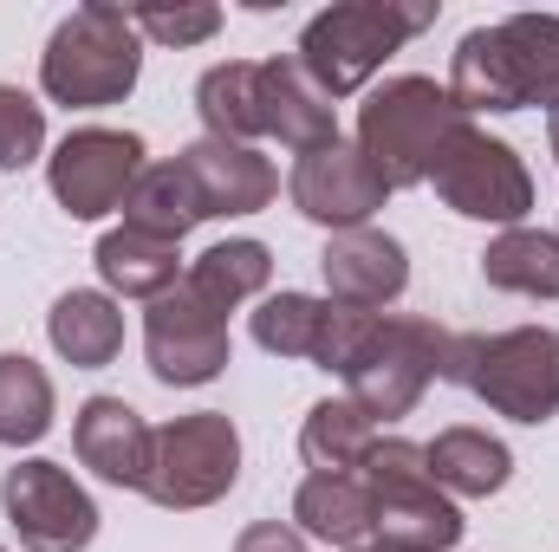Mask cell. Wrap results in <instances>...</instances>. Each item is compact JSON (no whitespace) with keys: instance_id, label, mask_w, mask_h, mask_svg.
Masks as SVG:
<instances>
[{"instance_id":"cell-1","label":"cell","mask_w":559,"mask_h":552,"mask_svg":"<svg viewBox=\"0 0 559 552\" xmlns=\"http://www.w3.org/2000/svg\"><path fill=\"white\" fill-rule=\"evenodd\" d=\"M449 98L462 118H508L534 105L559 118V13H508L462 33L449 59Z\"/></svg>"},{"instance_id":"cell-2","label":"cell","mask_w":559,"mask_h":552,"mask_svg":"<svg viewBox=\"0 0 559 552\" xmlns=\"http://www.w3.org/2000/svg\"><path fill=\"white\" fill-rule=\"evenodd\" d=\"M138 72H143V33L111 0H92L72 20H59V33L39 52V85L66 111H105V105L131 98Z\"/></svg>"},{"instance_id":"cell-3","label":"cell","mask_w":559,"mask_h":552,"mask_svg":"<svg viewBox=\"0 0 559 552\" xmlns=\"http://www.w3.org/2000/svg\"><path fill=\"white\" fill-rule=\"evenodd\" d=\"M423 26H436V0H345V7H325L306 20L299 33V72L325 92V98H352L371 85V72L404 46L417 39Z\"/></svg>"},{"instance_id":"cell-4","label":"cell","mask_w":559,"mask_h":552,"mask_svg":"<svg viewBox=\"0 0 559 552\" xmlns=\"http://www.w3.org/2000/svg\"><path fill=\"white\" fill-rule=\"evenodd\" d=\"M462 124L468 118L455 111L449 85H436V79H391L358 111V149L384 176V189H417V182L436 176V163L449 156V143H455Z\"/></svg>"},{"instance_id":"cell-5","label":"cell","mask_w":559,"mask_h":552,"mask_svg":"<svg viewBox=\"0 0 559 552\" xmlns=\"http://www.w3.org/2000/svg\"><path fill=\"white\" fill-rule=\"evenodd\" d=\"M449 384L475 391L508 422H547V416H559V332L514 325V332H488V338H455Z\"/></svg>"},{"instance_id":"cell-6","label":"cell","mask_w":559,"mask_h":552,"mask_svg":"<svg viewBox=\"0 0 559 552\" xmlns=\"http://www.w3.org/2000/svg\"><path fill=\"white\" fill-rule=\"evenodd\" d=\"M365 488H371V540L384 552H449L462 547V514L436 488L423 442L411 435H378L365 455Z\"/></svg>"},{"instance_id":"cell-7","label":"cell","mask_w":559,"mask_h":552,"mask_svg":"<svg viewBox=\"0 0 559 552\" xmlns=\"http://www.w3.org/2000/svg\"><path fill=\"white\" fill-rule=\"evenodd\" d=\"M449 332L429 325V319H384L371 325L365 351L345 364V391L352 404L371 416V422H397L423 404V391L436 377H449Z\"/></svg>"},{"instance_id":"cell-8","label":"cell","mask_w":559,"mask_h":552,"mask_svg":"<svg viewBox=\"0 0 559 552\" xmlns=\"http://www.w3.org/2000/svg\"><path fill=\"white\" fill-rule=\"evenodd\" d=\"M241 481V435L222 410H195L176 416L156 429L150 442V475H143V494L169 514H189V507H215L228 488Z\"/></svg>"},{"instance_id":"cell-9","label":"cell","mask_w":559,"mask_h":552,"mask_svg":"<svg viewBox=\"0 0 559 552\" xmlns=\"http://www.w3.org/2000/svg\"><path fill=\"white\" fill-rule=\"evenodd\" d=\"M429 182H436V195H442L455 215H468V221L521 228L527 208H534V176H527V163L514 156V143L488 137V131H475V124L455 131L449 156L436 163Z\"/></svg>"},{"instance_id":"cell-10","label":"cell","mask_w":559,"mask_h":552,"mask_svg":"<svg viewBox=\"0 0 559 552\" xmlns=\"http://www.w3.org/2000/svg\"><path fill=\"white\" fill-rule=\"evenodd\" d=\"M0 507L26 552H85L98 533L92 494L59 461H13L0 475Z\"/></svg>"},{"instance_id":"cell-11","label":"cell","mask_w":559,"mask_h":552,"mask_svg":"<svg viewBox=\"0 0 559 552\" xmlns=\"http://www.w3.org/2000/svg\"><path fill=\"white\" fill-rule=\"evenodd\" d=\"M138 176H143V137H131V131H72L46 156L52 202L72 221H98V215L124 208Z\"/></svg>"},{"instance_id":"cell-12","label":"cell","mask_w":559,"mask_h":552,"mask_svg":"<svg viewBox=\"0 0 559 552\" xmlns=\"http://www.w3.org/2000/svg\"><path fill=\"white\" fill-rule=\"evenodd\" d=\"M143 351H150L156 384H176V391L215 384L228 371V319L209 312L189 286H169L143 312Z\"/></svg>"},{"instance_id":"cell-13","label":"cell","mask_w":559,"mask_h":552,"mask_svg":"<svg viewBox=\"0 0 559 552\" xmlns=\"http://www.w3.org/2000/svg\"><path fill=\"white\" fill-rule=\"evenodd\" d=\"M293 208L332 235H352V228H371V215L391 202L384 176L365 163L358 143H325V149H306L293 163V182H286Z\"/></svg>"},{"instance_id":"cell-14","label":"cell","mask_w":559,"mask_h":552,"mask_svg":"<svg viewBox=\"0 0 559 552\" xmlns=\"http://www.w3.org/2000/svg\"><path fill=\"white\" fill-rule=\"evenodd\" d=\"M319 274H325V299L332 305L384 312L391 299H404L411 261H404V241H391L384 228H352V235H332L325 241Z\"/></svg>"},{"instance_id":"cell-15","label":"cell","mask_w":559,"mask_h":552,"mask_svg":"<svg viewBox=\"0 0 559 552\" xmlns=\"http://www.w3.org/2000/svg\"><path fill=\"white\" fill-rule=\"evenodd\" d=\"M176 163H182V176L195 182V202H202L209 221H215V215H261L280 195L274 163H267L254 143L202 137V143H189Z\"/></svg>"},{"instance_id":"cell-16","label":"cell","mask_w":559,"mask_h":552,"mask_svg":"<svg viewBox=\"0 0 559 552\" xmlns=\"http://www.w3.org/2000/svg\"><path fill=\"white\" fill-rule=\"evenodd\" d=\"M150 442H156V429H150L124 397H92V404L79 410V422H72L79 461H85L98 481H111V488H143V475H150Z\"/></svg>"},{"instance_id":"cell-17","label":"cell","mask_w":559,"mask_h":552,"mask_svg":"<svg viewBox=\"0 0 559 552\" xmlns=\"http://www.w3.org/2000/svg\"><path fill=\"white\" fill-rule=\"evenodd\" d=\"M261 124H267V137H280L286 149H299V156L338 143L332 98L299 72V59H267L261 65Z\"/></svg>"},{"instance_id":"cell-18","label":"cell","mask_w":559,"mask_h":552,"mask_svg":"<svg viewBox=\"0 0 559 552\" xmlns=\"http://www.w3.org/2000/svg\"><path fill=\"white\" fill-rule=\"evenodd\" d=\"M423 461H429L436 488L442 494H462V501H488L514 475L508 442H495L488 429H442L436 442H423Z\"/></svg>"},{"instance_id":"cell-19","label":"cell","mask_w":559,"mask_h":552,"mask_svg":"<svg viewBox=\"0 0 559 552\" xmlns=\"http://www.w3.org/2000/svg\"><path fill=\"white\" fill-rule=\"evenodd\" d=\"M293 520L325 547L358 552L371 540V488H365V475H306L299 494H293Z\"/></svg>"},{"instance_id":"cell-20","label":"cell","mask_w":559,"mask_h":552,"mask_svg":"<svg viewBox=\"0 0 559 552\" xmlns=\"http://www.w3.org/2000/svg\"><path fill=\"white\" fill-rule=\"evenodd\" d=\"M52 332V351L72 364V371H105L118 351H124V312L111 292H66L46 319Z\"/></svg>"},{"instance_id":"cell-21","label":"cell","mask_w":559,"mask_h":552,"mask_svg":"<svg viewBox=\"0 0 559 552\" xmlns=\"http://www.w3.org/2000/svg\"><path fill=\"white\" fill-rule=\"evenodd\" d=\"M92 261H98L105 286L124 292V299H163L169 286H182V248L176 241H156L143 228H111Z\"/></svg>"},{"instance_id":"cell-22","label":"cell","mask_w":559,"mask_h":552,"mask_svg":"<svg viewBox=\"0 0 559 552\" xmlns=\"http://www.w3.org/2000/svg\"><path fill=\"white\" fill-rule=\"evenodd\" d=\"M274 279V254L261 248V241H215L209 254H195L189 267H182V286L209 305V312H235L241 299H254L261 286Z\"/></svg>"},{"instance_id":"cell-23","label":"cell","mask_w":559,"mask_h":552,"mask_svg":"<svg viewBox=\"0 0 559 552\" xmlns=\"http://www.w3.org/2000/svg\"><path fill=\"white\" fill-rule=\"evenodd\" d=\"M195 221H209V215H202L195 182L182 176V163H143V176L131 182V195H124V228H143V235L182 248V235Z\"/></svg>"},{"instance_id":"cell-24","label":"cell","mask_w":559,"mask_h":552,"mask_svg":"<svg viewBox=\"0 0 559 552\" xmlns=\"http://www.w3.org/2000/svg\"><path fill=\"white\" fill-rule=\"evenodd\" d=\"M371 448H378V422L358 410L352 397H338V404H332V397L312 404L306 429H299V455H306L312 475H358Z\"/></svg>"},{"instance_id":"cell-25","label":"cell","mask_w":559,"mask_h":552,"mask_svg":"<svg viewBox=\"0 0 559 552\" xmlns=\"http://www.w3.org/2000/svg\"><path fill=\"white\" fill-rule=\"evenodd\" d=\"M195 111H202L209 137H222V143L267 137V124H261V65L254 59L209 65L202 85H195Z\"/></svg>"},{"instance_id":"cell-26","label":"cell","mask_w":559,"mask_h":552,"mask_svg":"<svg viewBox=\"0 0 559 552\" xmlns=\"http://www.w3.org/2000/svg\"><path fill=\"white\" fill-rule=\"evenodd\" d=\"M481 279L521 299H559V235L547 228H508L501 241H488Z\"/></svg>"},{"instance_id":"cell-27","label":"cell","mask_w":559,"mask_h":552,"mask_svg":"<svg viewBox=\"0 0 559 552\" xmlns=\"http://www.w3.org/2000/svg\"><path fill=\"white\" fill-rule=\"evenodd\" d=\"M52 429V377L26 351H0V442L26 448Z\"/></svg>"},{"instance_id":"cell-28","label":"cell","mask_w":559,"mask_h":552,"mask_svg":"<svg viewBox=\"0 0 559 552\" xmlns=\"http://www.w3.org/2000/svg\"><path fill=\"white\" fill-rule=\"evenodd\" d=\"M325 305H332V299H312V292H267L261 312H254V345L274 351V358H306V364H312Z\"/></svg>"},{"instance_id":"cell-29","label":"cell","mask_w":559,"mask_h":552,"mask_svg":"<svg viewBox=\"0 0 559 552\" xmlns=\"http://www.w3.org/2000/svg\"><path fill=\"white\" fill-rule=\"evenodd\" d=\"M39 149H46V111L20 85H0V169H26Z\"/></svg>"},{"instance_id":"cell-30","label":"cell","mask_w":559,"mask_h":552,"mask_svg":"<svg viewBox=\"0 0 559 552\" xmlns=\"http://www.w3.org/2000/svg\"><path fill=\"white\" fill-rule=\"evenodd\" d=\"M371 325H378V312H352V305H325V325H319V351H312V364L319 371H338L345 377V364L365 351V338H371Z\"/></svg>"},{"instance_id":"cell-31","label":"cell","mask_w":559,"mask_h":552,"mask_svg":"<svg viewBox=\"0 0 559 552\" xmlns=\"http://www.w3.org/2000/svg\"><path fill=\"white\" fill-rule=\"evenodd\" d=\"M131 20L156 46H195V39H209L222 26V7H138Z\"/></svg>"},{"instance_id":"cell-32","label":"cell","mask_w":559,"mask_h":552,"mask_svg":"<svg viewBox=\"0 0 559 552\" xmlns=\"http://www.w3.org/2000/svg\"><path fill=\"white\" fill-rule=\"evenodd\" d=\"M235 552H306V540H299L286 520H254V527L235 540Z\"/></svg>"},{"instance_id":"cell-33","label":"cell","mask_w":559,"mask_h":552,"mask_svg":"<svg viewBox=\"0 0 559 552\" xmlns=\"http://www.w3.org/2000/svg\"><path fill=\"white\" fill-rule=\"evenodd\" d=\"M547 143H554V163H559V118L547 124Z\"/></svg>"},{"instance_id":"cell-34","label":"cell","mask_w":559,"mask_h":552,"mask_svg":"<svg viewBox=\"0 0 559 552\" xmlns=\"http://www.w3.org/2000/svg\"><path fill=\"white\" fill-rule=\"evenodd\" d=\"M358 552H384V547H358Z\"/></svg>"},{"instance_id":"cell-35","label":"cell","mask_w":559,"mask_h":552,"mask_svg":"<svg viewBox=\"0 0 559 552\" xmlns=\"http://www.w3.org/2000/svg\"><path fill=\"white\" fill-rule=\"evenodd\" d=\"M0 552H7V547H0Z\"/></svg>"}]
</instances>
